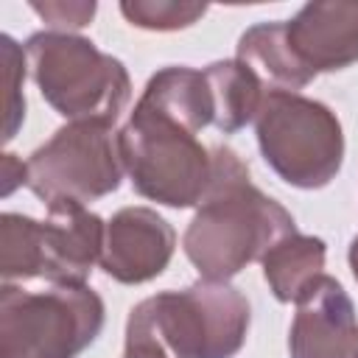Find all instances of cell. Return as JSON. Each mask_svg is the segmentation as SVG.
<instances>
[{
    "instance_id": "6da1fadb",
    "label": "cell",
    "mask_w": 358,
    "mask_h": 358,
    "mask_svg": "<svg viewBox=\"0 0 358 358\" xmlns=\"http://www.w3.org/2000/svg\"><path fill=\"white\" fill-rule=\"evenodd\" d=\"M291 232L294 215L252 185L249 165L229 145H213V182L182 238L196 271L229 282Z\"/></svg>"
},
{
    "instance_id": "7a4b0ae2",
    "label": "cell",
    "mask_w": 358,
    "mask_h": 358,
    "mask_svg": "<svg viewBox=\"0 0 358 358\" xmlns=\"http://www.w3.org/2000/svg\"><path fill=\"white\" fill-rule=\"evenodd\" d=\"M252 322L249 299L229 282L196 280L137 302L126 330L151 338L168 358H235Z\"/></svg>"
},
{
    "instance_id": "3957f363",
    "label": "cell",
    "mask_w": 358,
    "mask_h": 358,
    "mask_svg": "<svg viewBox=\"0 0 358 358\" xmlns=\"http://www.w3.org/2000/svg\"><path fill=\"white\" fill-rule=\"evenodd\" d=\"M25 59L42 98L70 123H109L131 98V78L120 59L103 53L78 34L36 31L25 42Z\"/></svg>"
},
{
    "instance_id": "277c9868",
    "label": "cell",
    "mask_w": 358,
    "mask_h": 358,
    "mask_svg": "<svg viewBox=\"0 0 358 358\" xmlns=\"http://www.w3.org/2000/svg\"><path fill=\"white\" fill-rule=\"evenodd\" d=\"M106 224L78 201L48 204V218L36 221L22 213L0 215V277L48 280L50 285L87 282L101 263Z\"/></svg>"
},
{
    "instance_id": "5b68a950",
    "label": "cell",
    "mask_w": 358,
    "mask_h": 358,
    "mask_svg": "<svg viewBox=\"0 0 358 358\" xmlns=\"http://www.w3.org/2000/svg\"><path fill=\"white\" fill-rule=\"evenodd\" d=\"M123 171L131 187L157 204L199 207L213 182V148L176 120L134 103L117 131Z\"/></svg>"
},
{
    "instance_id": "8992f818",
    "label": "cell",
    "mask_w": 358,
    "mask_h": 358,
    "mask_svg": "<svg viewBox=\"0 0 358 358\" xmlns=\"http://www.w3.org/2000/svg\"><path fill=\"white\" fill-rule=\"evenodd\" d=\"M103 299L87 282L0 288V358H78L103 330Z\"/></svg>"
},
{
    "instance_id": "52a82bcc",
    "label": "cell",
    "mask_w": 358,
    "mask_h": 358,
    "mask_svg": "<svg viewBox=\"0 0 358 358\" xmlns=\"http://www.w3.org/2000/svg\"><path fill=\"white\" fill-rule=\"evenodd\" d=\"M266 165L291 187L319 190L344 162V131L330 106L299 92H266L255 117Z\"/></svg>"
},
{
    "instance_id": "ba28073f",
    "label": "cell",
    "mask_w": 358,
    "mask_h": 358,
    "mask_svg": "<svg viewBox=\"0 0 358 358\" xmlns=\"http://www.w3.org/2000/svg\"><path fill=\"white\" fill-rule=\"evenodd\" d=\"M117 131L109 123L78 120L53 131L25 159V187L48 204H90L115 193L123 182Z\"/></svg>"
},
{
    "instance_id": "9c48e42d",
    "label": "cell",
    "mask_w": 358,
    "mask_h": 358,
    "mask_svg": "<svg viewBox=\"0 0 358 358\" xmlns=\"http://www.w3.org/2000/svg\"><path fill=\"white\" fill-rule=\"evenodd\" d=\"M176 249L173 227L151 207H123L106 221L101 268L123 285L159 277Z\"/></svg>"
},
{
    "instance_id": "30bf717a",
    "label": "cell",
    "mask_w": 358,
    "mask_h": 358,
    "mask_svg": "<svg viewBox=\"0 0 358 358\" xmlns=\"http://www.w3.org/2000/svg\"><path fill=\"white\" fill-rule=\"evenodd\" d=\"M288 330L291 358H355L358 319L344 285L322 274L296 302Z\"/></svg>"
},
{
    "instance_id": "8fae6325",
    "label": "cell",
    "mask_w": 358,
    "mask_h": 358,
    "mask_svg": "<svg viewBox=\"0 0 358 358\" xmlns=\"http://www.w3.org/2000/svg\"><path fill=\"white\" fill-rule=\"evenodd\" d=\"M285 34L294 53L313 76L344 70L358 62V3H308L285 20Z\"/></svg>"
},
{
    "instance_id": "7c38bea8",
    "label": "cell",
    "mask_w": 358,
    "mask_h": 358,
    "mask_svg": "<svg viewBox=\"0 0 358 358\" xmlns=\"http://www.w3.org/2000/svg\"><path fill=\"white\" fill-rule=\"evenodd\" d=\"M238 62H243L268 92H299L308 87L316 76L299 62L294 53L288 34H285V20L274 22H257L246 28L238 39Z\"/></svg>"
},
{
    "instance_id": "4fadbf2b",
    "label": "cell",
    "mask_w": 358,
    "mask_h": 358,
    "mask_svg": "<svg viewBox=\"0 0 358 358\" xmlns=\"http://www.w3.org/2000/svg\"><path fill=\"white\" fill-rule=\"evenodd\" d=\"M137 103L176 120L193 134L213 126V95L204 70H193L185 64L162 67L148 78Z\"/></svg>"
},
{
    "instance_id": "5bb4252c",
    "label": "cell",
    "mask_w": 358,
    "mask_h": 358,
    "mask_svg": "<svg viewBox=\"0 0 358 358\" xmlns=\"http://www.w3.org/2000/svg\"><path fill=\"white\" fill-rule=\"evenodd\" d=\"M204 78L210 84L213 95V126L224 134H235L255 123L266 87L263 81L238 59H224L213 62L204 67Z\"/></svg>"
},
{
    "instance_id": "9a60e30c",
    "label": "cell",
    "mask_w": 358,
    "mask_h": 358,
    "mask_svg": "<svg viewBox=\"0 0 358 358\" xmlns=\"http://www.w3.org/2000/svg\"><path fill=\"white\" fill-rule=\"evenodd\" d=\"M327 246L316 235L291 232L277 241L260 260L263 277L280 302H296L324 274Z\"/></svg>"
},
{
    "instance_id": "2e32d148",
    "label": "cell",
    "mask_w": 358,
    "mask_h": 358,
    "mask_svg": "<svg viewBox=\"0 0 358 358\" xmlns=\"http://www.w3.org/2000/svg\"><path fill=\"white\" fill-rule=\"evenodd\" d=\"M120 14L145 31H179L199 22L207 14V6L185 0H123Z\"/></svg>"
},
{
    "instance_id": "e0dca14e",
    "label": "cell",
    "mask_w": 358,
    "mask_h": 358,
    "mask_svg": "<svg viewBox=\"0 0 358 358\" xmlns=\"http://www.w3.org/2000/svg\"><path fill=\"white\" fill-rule=\"evenodd\" d=\"M0 59H3V78H6V129L3 140H14L20 123L25 120V95H22V81H25V48H20L8 34L0 36Z\"/></svg>"
},
{
    "instance_id": "ac0fdd59",
    "label": "cell",
    "mask_w": 358,
    "mask_h": 358,
    "mask_svg": "<svg viewBox=\"0 0 358 358\" xmlns=\"http://www.w3.org/2000/svg\"><path fill=\"white\" fill-rule=\"evenodd\" d=\"M95 3L90 0H45V3H31V11L42 17V22L50 31H62V34H73L76 28L90 25V20L95 17Z\"/></svg>"
},
{
    "instance_id": "d6986e66",
    "label": "cell",
    "mask_w": 358,
    "mask_h": 358,
    "mask_svg": "<svg viewBox=\"0 0 358 358\" xmlns=\"http://www.w3.org/2000/svg\"><path fill=\"white\" fill-rule=\"evenodd\" d=\"M0 179H3L0 193L3 196H11L20 185H25V162L17 159L14 154H3L0 157Z\"/></svg>"
},
{
    "instance_id": "ffe728a7",
    "label": "cell",
    "mask_w": 358,
    "mask_h": 358,
    "mask_svg": "<svg viewBox=\"0 0 358 358\" xmlns=\"http://www.w3.org/2000/svg\"><path fill=\"white\" fill-rule=\"evenodd\" d=\"M123 358H168V355H165L151 338L126 330V350H123Z\"/></svg>"
},
{
    "instance_id": "44dd1931",
    "label": "cell",
    "mask_w": 358,
    "mask_h": 358,
    "mask_svg": "<svg viewBox=\"0 0 358 358\" xmlns=\"http://www.w3.org/2000/svg\"><path fill=\"white\" fill-rule=\"evenodd\" d=\"M347 260H350V268H352V277H355V282H358V235L352 238V243H350V252H347Z\"/></svg>"
},
{
    "instance_id": "7402d4cb",
    "label": "cell",
    "mask_w": 358,
    "mask_h": 358,
    "mask_svg": "<svg viewBox=\"0 0 358 358\" xmlns=\"http://www.w3.org/2000/svg\"><path fill=\"white\" fill-rule=\"evenodd\" d=\"M355 358H358V352H355Z\"/></svg>"
}]
</instances>
